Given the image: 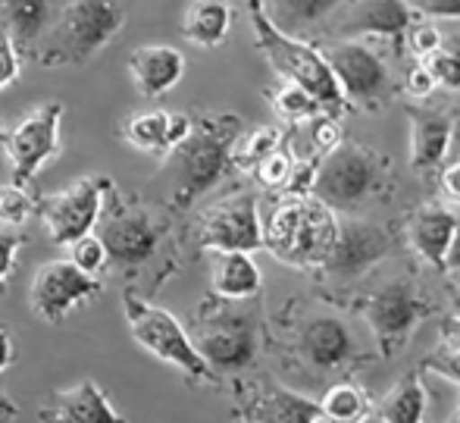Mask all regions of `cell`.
I'll list each match as a JSON object with an SVG mask.
<instances>
[{
  "instance_id": "ab89813d",
  "label": "cell",
  "mask_w": 460,
  "mask_h": 423,
  "mask_svg": "<svg viewBox=\"0 0 460 423\" xmlns=\"http://www.w3.org/2000/svg\"><path fill=\"white\" fill-rule=\"evenodd\" d=\"M438 88V82L432 79V73L426 69V63H413L411 69H407L404 76V91L413 97V101H426V97H432V91Z\"/></svg>"
},
{
  "instance_id": "8d00e7d4",
  "label": "cell",
  "mask_w": 460,
  "mask_h": 423,
  "mask_svg": "<svg viewBox=\"0 0 460 423\" xmlns=\"http://www.w3.org/2000/svg\"><path fill=\"white\" fill-rule=\"evenodd\" d=\"M25 245V232L19 226H0V289H6L13 266H16L19 248Z\"/></svg>"
},
{
  "instance_id": "f35d334b",
  "label": "cell",
  "mask_w": 460,
  "mask_h": 423,
  "mask_svg": "<svg viewBox=\"0 0 460 423\" xmlns=\"http://www.w3.org/2000/svg\"><path fill=\"white\" fill-rule=\"evenodd\" d=\"M19 67H22V57H19V48L13 44V38L6 35L4 29H0V91H4L6 85L16 82Z\"/></svg>"
},
{
  "instance_id": "b9f144b4",
  "label": "cell",
  "mask_w": 460,
  "mask_h": 423,
  "mask_svg": "<svg viewBox=\"0 0 460 423\" xmlns=\"http://www.w3.org/2000/svg\"><path fill=\"white\" fill-rule=\"evenodd\" d=\"M417 16L429 19H460V0H407Z\"/></svg>"
},
{
  "instance_id": "bcb514c9",
  "label": "cell",
  "mask_w": 460,
  "mask_h": 423,
  "mask_svg": "<svg viewBox=\"0 0 460 423\" xmlns=\"http://www.w3.org/2000/svg\"><path fill=\"white\" fill-rule=\"evenodd\" d=\"M13 357H16V345H13V336H10V329L0 327V374L10 367Z\"/></svg>"
},
{
  "instance_id": "ffe728a7",
  "label": "cell",
  "mask_w": 460,
  "mask_h": 423,
  "mask_svg": "<svg viewBox=\"0 0 460 423\" xmlns=\"http://www.w3.org/2000/svg\"><path fill=\"white\" fill-rule=\"evenodd\" d=\"M128 76L145 97H164L185 76V57L172 44H145L128 57Z\"/></svg>"
},
{
  "instance_id": "d6986e66",
  "label": "cell",
  "mask_w": 460,
  "mask_h": 423,
  "mask_svg": "<svg viewBox=\"0 0 460 423\" xmlns=\"http://www.w3.org/2000/svg\"><path fill=\"white\" fill-rule=\"evenodd\" d=\"M244 423H320V401L295 392L279 382L257 386L254 395L242 405Z\"/></svg>"
},
{
  "instance_id": "e575fe53",
  "label": "cell",
  "mask_w": 460,
  "mask_h": 423,
  "mask_svg": "<svg viewBox=\"0 0 460 423\" xmlns=\"http://www.w3.org/2000/svg\"><path fill=\"white\" fill-rule=\"evenodd\" d=\"M254 173H257V182L267 188L288 185L291 173H295V158H291L288 151H282V148H276V151H270L267 158L254 166Z\"/></svg>"
},
{
  "instance_id": "681fc988",
  "label": "cell",
  "mask_w": 460,
  "mask_h": 423,
  "mask_svg": "<svg viewBox=\"0 0 460 423\" xmlns=\"http://www.w3.org/2000/svg\"><path fill=\"white\" fill-rule=\"evenodd\" d=\"M451 310H455V317H460V289L455 292V298H451Z\"/></svg>"
},
{
  "instance_id": "8992f818",
  "label": "cell",
  "mask_w": 460,
  "mask_h": 423,
  "mask_svg": "<svg viewBox=\"0 0 460 423\" xmlns=\"http://www.w3.org/2000/svg\"><path fill=\"white\" fill-rule=\"evenodd\" d=\"M122 310H126L128 333H132V338L147 351V355L179 367L188 380H194V382L217 380V374H213V370L207 367L204 357L198 355L188 329L170 314V310L145 302V298L135 295V292H126V295H122Z\"/></svg>"
},
{
  "instance_id": "7bdbcfd3",
  "label": "cell",
  "mask_w": 460,
  "mask_h": 423,
  "mask_svg": "<svg viewBox=\"0 0 460 423\" xmlns=\"http://www.w3.org/2000/svg\"><path fill=\"white\" fill-rule=\"evenodd\" d=\"M191 132V116L188 113H170V126H166V145H164V158H170L179 145L188 139Z\"/></svg>"
},
{
  "instance_id": "e0dca14e",
  "label": "cell",
  "mask_w": 460,
  "mask_h": 423,
  "mask_svg": "<svg viewBox=\"0 0 460 423\" xmlns=\"http://www.w3.org/2000/svg\"><path fill=\"white\" fill-rule=\"evenodd\" d=\"M417 13L407 0H351L339 13L341 38H401L407 35Z\"/></svg>"
},
{
  "instance_id": "f546056e",
  "label": "cell",
  "mask_w": 460,
  "mask_h": 423,
  "mask_svg": "<svg viewBox=\"0 0 460 423\" xmlns=\"http://www.w3.org/2000/svg\"><path fill=\"white\" fill-rule=\"evenodd\" d=\"M273 110L285 122H291V126H301V122H310L323 113L320 104H316L307 91L297 88V85H291V82H282L273 91Z\"/></svg>"
},
{
  "instance_id": "7402d4cb",
  "label": "cell",
  "mask_w": 460,
  "mask_h": 423,
  "mask_svg": "<svg viewBox=\"0 0 460 423\" xmlns=\"http://www.w3.org/2000/svg\"><path fill=\"white\" fill-rule=\"evenodd\" d=\"M455 135V122L438 110H411V166L417 173H436L445 164Z\"/></svg>"
},
{
  "instance_id": "603a6c76",
  "label": "cell",
  "mask_w": 460,
  "mask_h": 423,
  "mask_svg": "<svg viewBox=\"0 0 460 423\" xmlns=\"http://www.w3.org/2000/svg\"><path fill=\"white\" fill-rule=\"evenodd\" d=\"M270 22L285 35L304 38L307 32L326 25L335 13L345 10L351 0H261Z\"/></svg>"
},
{
  "instance_id": "30bf717a",
  "label": "cell",
  "mask_w": 460,
  "mask_h": 423,
  "mask_svg": "<svg viewBox=\"0 0 460 423\" xmlns=\"http://www.w3.org/2000/svg\"><path fill=\"white\" fill-rule=\"evenodd\" d=\"M426 314H429V304H426V298L420 295V289L411 279L385 283L369 295L364 308L367 327L382 355H394V351L404 348L407 338L423 323Z\"/></svg>"
},
{
  "instance_id": "484cf974",
  "label": "cell",
  "mask_w": 460,
  "mask_h": 423,
  "mask_svg": "<svg viewBox=\"0 0 460 423\" xmlns=\"http://www.w3.org/2000/svg\"><path fill=\"white\" fill-rule=\"evenodd\" d=\"M232 19H235V13H232L229 0H194L185 13L182 35L198 48L213 50L229 38Z\"/></svg>"
},
{
  "instance_id": "cb8c5ba5",
  "label": "cell",
  "mask_w": 460,
  "mask_h": 423,
  "mask_svg": "<svg viewBox=\"0 0 460 423\" xmlns=\"http://www.w3.org/2000/svg\"><path fill=\"white\" fill-rule=\"evenodd\" d=\"M57 0H0V25L19 50H31L54 25Z\"/></svg>"
},
{
  "instance_id": "1f68e13d",
  "label": "cell",
  "mask_w": 460,
  "mask_h": 423,
  "mask_svg": "<svg viewBox=\"0 0 460 423\" xmlns=\"http://www.w3.org/2000/svg\"><path fill=\"white\" fill-rule=\"evenodd\" d=\"M279 129H254L251 135H238L235 141V151H232V166H242V169H254L257 164H261L263 158H267L270 151H276L279 148Z\"/></svg>"
},
{
  "instance_id": "9c48e42d",
  "label": "cell",
  "mask_w": 460,
  "mask_h": 423,
  "mask_svg": "<svg viewBox=\"0 0 460 423\" xmlns=\"http://www.w3.org/2000/svg\"><path fill=\"white\" fill-rule=\"evenodd\" d=\"M323 57H326L345 101L358 104V107H379L394 91L392 69H388L385 57L376 48H369L367 41H360V38L332 41L323 50Z\"/></svg>"
},
{
  "instance_id": "d4e9b609",
  "label": "cell",
  "mask_w": 460,
  "mask_h": 423,
  "mask_svg": "<svg viewBox=\"0 0 460 423\" xmlns=\"http://www.w3.org/2000/svg\"><path fill=\"white\" fill-rule=\"evenodd\" d=\"M460 220L455 217V211L442 204H426L420 207L417 213L411 217V245L426 264L432 266H442V257H445V248H448L451 236H455Z\"/></svg>"
},
{
  "instance_id": "74e56055",
  "label": "cell",
  "mask_w": 460,
  "mask_h": 423,
  "mask_svg": "<svg viewBox=\"0 0 460 423\" xmlns=\"http://www.w3.org/2000/svg\"><path fill=\"white\" fill-rule=\"evenodd\" d=\"M310 126V145H314V151H332L335 145H341V132H339V122H335V116H326L320 113L316 120L307 122Z\"/></svg>"
},
{
  "instance_id": "d590c367",
  "label": "cell",
  "mask_w": 460,
  "mask_h": 423,
  "mask_svg": "<svg viewBox=\"0 0 460 423\" xmlns=\"http://www.w3.org/2000/svg\"><path fill=\"white\" fill-rule=\"evenodd\" d=\"M407 50L413 54V60H429L432 54L438 50V44H442V29L432 22H413L411 29H407Z\"/></svg>"
},
{
  "instance_id": "2e32d148",
  "label": "cell",
  "mask_w": 460,
  "mask_h": 423,
  "mask_svg": "<svg viewBox=\"0 0 460 423\" xmlns=\"http://www.w3.org/2000/svg\"><path fill=\"white\" fill-rule=\"evenodd\" d=\"M297 355L314 370H339L358 355V342L341 317L314 314L297 329Z\"/></svg>"
},
{
  "instance_id": "3957f363",
  "label": "cell",
  "mask_w": 460,
  "mask_h": 423,
  "mask_svg": "<svg viewBox=\"0 0 460 423\" xmlns=\"http://www.w3.org/2000/svg\"><path fill=\"white\" fill-rule=\"evenodd\" d=\"M242 120L235 113H207L191 120V132L170 154L176 164V201L179 207H191L232 169V151L242 135Z\"/></svg>"
},
{
  "instance_id": "83f0119b",
  "label": "cell",
  "mask_w": 460,
  "mask_h": 423,
  "mask_svg": "<svg viewBox=\"0 0 460 423\" xmlns=\"http://www.w3.org/2000/svg\"><path fill=\"white\" fill-rule=\"evenodd\" d=\"M166 126H170V113H166V110H145V113H135L132 120L122 122V139H126L135 151L164 158Z\"/></svg>"
},
{
  "instance_id": "f907efd6",
  "label": "cell",
  "mask_w": 460,
  "mask_h": 423,
  "mask_svg": "<svg viewBox=\"0 0 460 423\" xmlns=\"http://www.w3.org/2000/svg\"><path fill=\"white\" fill-rule=\"evenodd\" d=\"M451 423H460V408H457V411H455V418H451Z\"/></svg>"
},
{
  "instance_id": "52a82bcc",
  "label": "cell",
  "mask_w": 460,
  "mask_h": 423,
  "mask_svg": "<svg viewBox=\"0 0 460 423\" xmlns=\"http://www.w3.org/2000/svg\"><path fill=\"white\" fill-rule=\"evenodd\" d=\"M382 182V164L373 151L360 145H335L326 151V158L316 164L310 194L320 198L329 211L351 213L360 204H367L369 194Z\"/></svg>"
},
{
  "instance_id": "f1b7e54d",
  "label": "cell",
  "mask_w": 460,
  "mask_h": 423,
  "mask_svg": "<svg viewBox=\"0 0 460 423\" xmlns=\"http://www.w3.org/2000/svg\"><path fill=\"white\" fill-rule=\"evenodd\" d=\"M320 414L329 423H364L369 418V401L351 382H335L320 401Z\"/></svg>"
},
{
  "instance_id": "9a60e30c",
  "label": "cell",
  "mask_w": 460,
  "mask_h": 423,
  "mask_svg": "<svg viewBox=\"0 0 460 423\" xmlns=\"http://www.w3.org/2000/svg\"><path fill=\"white\" fill-rule=\"evenodd\" d=\"M392 251L394 238L385 226L369 223V220H345L339 223L332 251L323 260L320 270H326V276L332 279H358Z\"/></svg>"
},
{
  "instance_id": "8fae6325",
  "label": "cell",
  "mask_w": 460,
  "mask_h": 423,
  "mask_svg": "<svg viewBox=\"0 0 460 423\" xmlns=\"http://www.w3.org/2000/svg\"><path fill=\"white\" fill-rule=\"evenodd\" d=\"M110 185H113V179H107V176H88V179L73 182L63 192L41 198L38 213H41L44 226H48L50 242L60 245V248H69L75 238L94 232Z\"/></svg>"
},
{
  "instance_id": "44dd1931",
  "label": "cell",
  "mask_w": 460,
  "mask_h": 423,
  "mask_svg": "<svg viewBox=\"0 0 460 423\" xmlns=\"http://www.w3.org/2000/svg\"><path fill=\"white\" fill-rule=\"evenodd\" d=\"M210 289L219 302H251L261 295L263 276L251 251H213Z\"/></svg>"
},
{
  "instance_id": "ac0fdd59",
  "label": "cell",
  "mask_w": 460,
  "mask_h": 423,
  "mask_svg": "<svg viewBox=\"0 0 460 423\" xmlns=\"http://www.w3.org/2000/svg\"><path fill=\"white\" fill-rule=\"evenodd\" d=\"M41 423H128L110 405L107 392L94 380H82L75 386L54 392L38 411Z\"/></svg>"
},
{
  "instance_id": "4dcf8cb0",
  "label": "cell",
  "mask_w": 460,
  "mask_h": 423,
  "mask_svg": "<svg viewBox=\"0 0 460 423\" xmlns=\"http://www.w3.org/2000/svg\"><path fill=\"white\" fill-rule=\"evenodd\" d=\"M423 63H426V69L432 73V79L442 85V88L460 91V32L442 35L438 50Z\"/></svg>"
},
{
  "instance_id": "ba28073f",
  "label": "cell",
  "mask_w": 460,
  "mask_h": 423,
  "mask_svg": "<svg viewBox=\"0 0 460 423\" xmlns=\"http://www.w3.org/2000/svg\"><path fill=\"white\" fill-rule=\"evenodd\" d=\"M191 342L217 376L238 374L254 364L257 348H261V329H257L254 314L219 304V308L200 310Z\"/></svg>"
},
{
  "instance_id": "60d3db41",
  "label": "cell",
  "mask_w": 460,
  "mask_h": 423,
  "mask_svg": "<svg viewBox=\"0 0 460 423\" xmlns=\"http://www.w3.org/2000/svg\"><path fill=\"white\" fill-rule=\"evenodd\" d=\"M423 367L438 376H445V380H451V382H460V351L445 345V348H438L436 355L426 357Z\"/></svg>"
},
{
  "instance_id": "ee69618b",
  "label": "cell",
  "mask_w": 460,
  "mask_h": 423,
  "mask_svg": "<svg viewBox=\"0 0 460 423\" xmlns=\"http://www.w3.org/2000/svg\"><path fill=\"white\" fill-rule=\"evenodd\" d=\"M442 192L448 201L460 204V160H455V164H448L442 169Z\"/></svg>"
},
{
  "instance_id": "7a4b0ae2",
  "label": "cell",
  "mask_w": 460,
  "mask_h": 423,
  "mask_svg": "<svg viewBox=\"0 0 460 423\" xmlns=\"http://www.w3.org/2000/svg\"><path fill=\"white\" fill-rule=\"evenodd\" d=\"M126 22L119 0H73L31 48L41 67H82L103 50Z\"/></svg>"
},
{
  "instance_id": "5b68a950",
  "label": "cell",
  "mask_w": 460,
  "mask_h": 423,
  "mask_svg": "<svg viewBox=\"0 0 460 423\" xmlns=\"http://www.w3.org/2000/svg\"><path fill=\"white\" fill-rule=\"evenodd\" d=\"M339 232L335 211L314 194H288L273 207L263 226V245L291 266H323Z\"/></svg>"
},
{
  "instance_id": "7dc6e473",
  "label": "cell",
  "mask_w": 460,
  "mask_h": 423,
  "mask_svg": "<svg viewBox=\"0 0 460 423\" xmlns=\"http://www.w3.org/2000/svg\"><path fill=\"white\" fill-rule=\"evenodd\" d=\"M442 338L448 348H457L460 351V317H448L442 327Z\"/></svg>"
},
{
  "instance_id": "f6af8a7d",
  "label": "cell",
  "mask_w": 460,
  "mask_h": 423,
  "mask_svg": "<svg viewBox=\"0 0 460 423\" xmlns=\"http://www.w3.org/2000/svg\"><path fill=\"white\" fill-rule=\"evenodd\" d=\"M442 270H448V273H455V276H460V223H457V230H455V236H451L448 248H445Z\"/></svg>"
},
{
  "instance_id": "d6a6232c",
  "label": "cell",
  "mask_w": 460,
  "mask_h": 423,
  "mask_svg": "<svg viewBox=\"0 0 460 423\" xmlns=\"http://www.w3.org/2000/svg\"><path fill=\"white\" fill-rule=\"evenodd\" d=\"M69 260H73L75 266H79L85 276H97L101 279L103 273L110 270V257H107V248H103V242L97 238V232H88V236L75 238L73 245H69Z\"/></svg>"
},
{
  "instance_id": "277c9868",
  "label": "cell",
  "mask_w": 460,
  "mask_h": 423,
  "mask_svg": "<svg viewBox=\"0 0 460 423\" xmlns=\"http://www.w3.org/2000/svg\"><path fill=\"white\" fill-rule=\"evenodd\" d=\"M94 230L107 248L110 266H116L126 276H138L145 266H151L166 242L164 220L138 198L122 194L116 185H110L107 198H103Z\"/></svg>"
},
{
  "instance_id": "7c38bea8",
  "label": "cell",
  "mask_w": 460,
  "mask_h": 423,
  "mask_svg": "<svg viewBox=\"0 0 460 423\" xmlns=\"http://www.w3.org/2000/svg\"><path fill=\"white\" fill-rule=\"evenodd\" d=\"M198 245L207 251H257L263 248V220L254 192H232L213 201L198 223Z\"/></svg>"
},
{
  "instance_id": "4fadbf2b",
  "label": "cell",
  "mask_w": 460,
  "mask_h": 423,
  "mask_svg": "<svg viewBox=\"0 0 460 423\" xmlns=\"http://www.w3.org/2000/svg\"><path fill=\"white\" fill-rule=\"evenodd\" d=\"M60 122H63V104L48 101L38 110H31L10 135H4L6 158L13 164V185L29 188L41 166L50 158L60 154Z\"/></svg>"
},
{
  "instance_id": "c3c4849f",
  "label": "cell",
  "mask_w": 460,
  "mask_h": 423,
  "mask_svg": "<svg viewBox=\"0 0 460 423\" xmlns=\"http://www.w3.org/2000/svg\"><path fill=\"white\" fill-rule=\"evenodd\" d=\"M16 418H19V408H16V401H13L6 392H0V423H13Z\"/></svg>"
},
{
  "instance_id": "836d02e7",
  "label": "cell",
  "mask_w": 460,
  "mask_h": 423,
  "mask_svg": "<svg viewBox=\"0 0 460 423\" xmlns=\"http://www.w3.org/2000/svg\"><path fill=\"white\" fill-rule=\"evenodd\" d=\"M35 211H38V204L29 194V188L0 185V223L4 226H19V230H22Z\"/></svg>"
},
{
  "instance_id": "816d5d0a",
  "label": "cell",
  "mask_w": 460,
  "mask_h": 423,
  "mask_svg": "<svg viewBox=\"0 0 460 423\" xmlns=\"http://www.w3.org/2000/svg\"><path fill=\"white\" fill-rule=\"evenodd\" d=\"M0 139H4V122H0Z\"/></svg>"
},
{
  "instance_id": "5bb4252c",
  "label": "cell",
  "mask_w": 460,
  "mask_h": 423,
  "mask_svg": "<svg viewBox=\"0 0 460 423\" xmlns=\"http://www.w3.org/2000/svg\"><path fill=\"white\" fill-rule=\"evenodd\" d=\"M103 292V279L85 276L73 260H48L38 266L35 279H31L29 302L41 320L63 323L75 308L94 302Z\"/></svg>"
},
{
  "instance_id": "6da1fadb",
  "label": "cell",
  "mask_w": 460,
  "mask_h": 423,
  "mask_svg": "<svg viewBox=\"0 0 460 423\" xmlns=\"http://www.w3.org/2000/svg\"><path fill=\"white\" fill-rule=\"evenodd\" d=\"M248 13H251V25H254V35H257V48L267 57V63L273 67V73L279 79L307 91V94L320 104V110L326 116L345 113L348 101H345V94H341V88H339V82H335L323 50H316L314 44H307L304 38L279 32L276 25L270 22L267 13H263L261 0H251Z\"/></svg>"
},
{
  "instance_id": "4316f807",
  "label": "cell",
  "mask_w": 460,
  "mask_h": 423,
  "mask_svg": "<svg viewBox=\"0 0 460 423\" xmlns=\"http://www.w3.org/2000/svg\"><path fill=\"white\" fill-rule=\"evenodd\" d=\"M382 423H423L426 418V386L417 374H407L385 392L379 405Z\"/></svg>"
}]
</instances>
